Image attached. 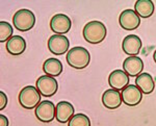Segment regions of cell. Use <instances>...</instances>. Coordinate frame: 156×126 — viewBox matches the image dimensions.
<instances>
[{"instance_id": "cell-10", "label": "cell", "mask_w": 156, "mask_h": 126, "mask_svg": "<svg viewBox=\"0 0 156 126\" xmlns=\"http://www.w3.org/2000/svg\"><path fill=\"white\" fill-rule=\"evenodd\" d=\"M119 23L123 29L134 30L140 24V18L132 9H125L121 13L119 17Z\"/></svg>"}, {"instance_id": "cell-4", "label": "cell", "mask_w": 156, "mask_h": 126, "mask_svg": "<svg viewBox=\"0 0 156 126\" xmlns=\"http://www.w3.org/2000/svg\"><path fill=\"white\" fill-rule=\"evenodd\" d=\"M12 23L19 31H28L36 24V17L31 11L27 9H19L12 17Z\"/></svg>"}, {"instance_id": "cell-15", "label": "cell", "mask_w": 156, "mask_h": 126, "mask_svg": "<svg viewBox=\"0 0 156 126\" xmlns=\"http://www.w3.org/2000/svg\"><path fill=\"white\" fill-rule=\"evenodd\" d=\"M74 106L68 101H59L56 104L55 118L59 123H67L74 116Z\"/></svg>"}, {"instance_id": "cell-24", "label": "cell", "mask_w": 156, "mask_h": 126, "mask_svg": "<svg viewBox=\"0 0 156 126\" xmlns=\"http://www.w3.org/2000/svg\"><path fill=\"white\" fill-rule=\"evenodd\" d=\"M153 59H154V62L156 63V50L154 51V53H153Z\"/></svg>"}, {"instance_id": "cell-22", "label": "cell", "mask_w": 156, "mask_h": 126, "mask_svg": "<svg viewBox=\"0 0 156 126\" xmlns=\"http://www.w3.org/2000/svg\"><path fill=\"white\" fill-rule=\"evenodd\" d=\"M7 104V96L4 94V92H0V110H4V107Z\"/></svg>"}, {"instance_id": "cell-7", "label": "cell", "mask_w": 156, "mask_h": 126, "mask_svg": "<svg viewBox=\"0 0 156 126\" xmlns=\"http://www.w3.org/2000/svg\"><path fill=\"white\" fill-rule=\"evenodd\" d=\"M70 42L66 36L53 34L48 40V49L55 55H62L69 50Z\"/></svg>"}, {"instance_id": "cell-14", "label": "cell", "mask_w": 156, "mask_h": 126, "mask_svg": "<svg viewBox=\"0 0 156 126\" xmlns=\"http://www.w3.org/2000/svg\"><path fill=\"white\" fill-rule=\"evenodd\" d=\"M122 96L119 91L109 89L106 90L102 95V104L108 110H115L122 104Z\"/></svg>"}, {"instance_id": "cell-20", "label": "cell", "mask_w": 156, "mask_h": 126, "mask_svg": "<svg viewBox=\"0 0 156 126\" xmlns=\"http://www.w3.org/2000/svg\"><path fill=\"white\" fill-rule=\"evenodd\" d=\"M12 32H14V29H12V25L9 22H0V42L4 43L9 41L11 38L14 37L12 36Z\"/></svg>"}, {"instance_id": "cell-23", "label": "cell", "mask_w": 156, "mask_h": 126, "mask_svg": "<svg viewBox=\"0 0 156 126\" xmlns=\"http://www.w3.org/2000/svg\"><path fill=\"white\" fill-rule=\"evenodd\" d=\"M0 126H9V120L4 115H0Z\"/></svg>"}, {"instance_id": "cell-11", "label": "cell", "mask_w": 156, "mask_h": 126, "mask_svg": "<svg viewBox=\"0 0 156 126\" xmlns=\"http://www.w3.org/2000/svg\"><path fill=\"white\" fill-rule=\"evenodd\" d=\"M129 75L123 70H115L108 76V84L112 89L117 91H123L129 85Z\"/></svg>"}, {"instance_id": "cell-9", "label": "cell", "mask_w": 156, "mask_h": 126, "mask_svg": "<svg viewBox=\"0 0 156 126\" xmlns=\"http://www.w3.org/2000/svg\"><path fill=\"white\" fill-rule=\"evenodd\" d=\"M121 96H122V101L124 104L128 106H135L142 101L143 93L136 85H129L122 91Z\"/></svg>"}, {"instance_id": "cell-1", "label": "cell", "mask_w": 156, "mask_h": 126, "mask_svg": "<svg viewBox=\"0 0 156 126\" xmlns=\"http://www.w3.org/2000/svg\"><path fill=\"white\" fill-rule=\"evenodd\" d=\"M67 63L70 67L77 70L87 68L90 62V54L89 50L84 47H73L67 53Z\"/></svg>"}, {"instance_id": "cell-6", "label": "cell", "mask_w": 156, "mask_h": 126, "mask_svg": "<svg viewBox=\"0 0 156 126\" xmlns=\"http://www.w3.org/2000/svg\"><path fill=\"white\" fill-rule=\"evenodd\" d=\"M55 112H56V107L53 104V102L45 100L36 107L34 114L39 121L43 123H49L55 119Z\"/></svg>"}, {"instance_id": "cell-17", "label": "cell", "mask_w": 156, "mask_h": 126, "mask_svg": "<svg viewBox=\"0 0 156 126\" xmlns=\"http://www.w3.org/2000/svg\"><path fill=\"white\" fill-rule=\"evenodd\" d=\"M26 49V42L21 36H14L6 42V51L12 55H20Z\"/></svg>"}, {"instance_id": "cell-12", "label": "cell", "mask_w": 156, "mask_h": 126, "mask_svg": "<svg viewBox=\"0 0 156 126\" xmlns=\"http://www.w3.org/2000/svg\"><path fill=\"white\" fill-rule=\"evenodd\" d=\"M122 49L129 56H136L142 49V40L135 34H129L123 40Z\"/></svg>"}, {"instance_id": "cell-8", "label": "cell", "mask_w": 156, "mask_h": 126, "mask_svg": "<svg viewBox=\"0 0 156 126\" xmlns=\"http://www.w3.org/2000/svg\"><path fill=\"white\" fill-rule=\"evenodd\" d=\"M72 26V21L67 15L65 14H56L52 17L50 21V28L55 34H67Z\"/></svg>"}, {"instance_id": "cell-21", "label": "cell", "mask_w": 156, "mask_h": 126, "mask_svg": "<svg viewBox=\"0 0 156 126\" xmlns=\"http://www.w3.org/2000/svg\"><path fill=\"white\" fill-rule=\"evenodd\" d=\"M68 126H90V120L84 114H76L70 119Z\"/></svg>"}, {"instance_id": "cell-13", "label": "cell", "mask_w": 156, "mask_h": 126, "mask_svg": "<svg viewBox=\"0 0 156 126\" xmlns=\"http://www.w3.org/2000/svg\"><path fill=\"white\" fill-rule=\"evenodd\" d=\"M123 69L129 76H138L144 70V62L138 56H128L123 63Z\"/></svg>"}, {"instance_id": "cell-5", "label": "cell", "mask_w": 156, "mask_h": 126, "mask_svg": "<svg viewBox=\"0 0 156 126\" xmlns=\"http://www.w3.org/2000/svg\"><path fill=\"white\" fill-rule=\"evenodd\" d=\"M37 89L40 92V94L44 97H51L58 90V84L56 79L49 75H43L37 78Z\"/></svg>"}, {"instance_id": "cell-2", "label": "cell", "mask_w": 156, "mask_h": 126, "mask_svg": "<svg viewBox=\"0 0 156 126\" xmlns=\"http://www.w3.org/2000/svg\"><path fill=\"white\" fill-rule=\"evenodd\" d=\"M83 38L90 44H99L104 41L107 34L106 26L100 21H90L83 28Z\"/></svg>"}, {"instance_id": "cell-18", "label": "cell", "mask_w": 156, "mask_h": 126, "mask_svg": "<svg viewBox=\"0 0 156 126\" xmlns=\"http://www.w3.org/2000/svg\"><path fill=\"white\" fill-rule=\"evenodd\" d=\"M154 3L151 0H137L134 4V12L140 18H149L154 13Z\"/></svg>"}, {"instance_id": "cell-19", "label": "cell", "mask_w": 156, "mask_h": 126, "mask_svg": "<svg viewBox=\"0 0 156 126\" xmlns=\"http://www.w3.org/2000/svg\"><path fill=\"white\" fill-rule=\"evenodd\" d=\"M43 71L46 73V75L52 77H57L62 72V64L59 59L51 57L45 60L43 65Z\"/></svg>"}, {"instance_id": "cell-3", "label": "cell", "mask_w": 156, "mask_h": 126, "mask_svg": "<svg viewBox=\"0 0 156 126\" xmlns=\"http://www.w3.org/2000/svg\"><path fill=\"white\" fill-rule=\"evenodd\" d=\"M41 96L42 95L40 94L37 88L32 85H27L20 91L18 100L20 105L23 108L32 110L41 103Z\"/></svg>"}, {"instance_id": "cell-16", "label": "cell", "mask_w": 156, "mask_h": 126, "mask_svg": "<svg viewBox=\"0 0 156 126\" xmlns=\"http://www.w3.org/2000/svg\"><path fill=\"white\" fill-rule=\"evenodd\" d=\"M135 85L142 91L143 94H151L155 89V82L149 73H140L135 78Z\"/></svg>"}]
</instances>
